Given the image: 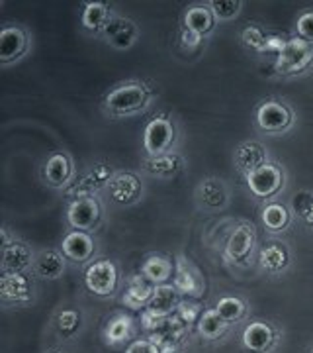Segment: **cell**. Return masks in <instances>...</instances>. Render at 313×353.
<instances>
[{
  "mask_svg": "<svg viewBox=\"0 0 313 353\" xmlns=\"http://www.w3.org/2000/svg\"><path fill=\"white\" fill-rule=\"evenodd\" d=\"M164 324H166V318H161V316L153 314V312L147 310V308H145V312L141 314V326H143V330H147L149 334L163 330Z\"/></svg>",
  "mask_w": 313,
  "mask_h": 353,
  "instance_id": "36",
  "label": "cell"
},
{
  "mask_svg": "<svg viewBox=\"0 0 313 353\" xmlns=\"http://www.w3.org/2000/svg\"><path fill=\"white\" fill-rule=\"evenodd\" d=\"M261 265H263L266 271H270V273L282 271L288 265V252H286V248L284 245H278V243L266 245L263 252H261Z\"/></svg>",
  "mask_w": 313,
  "mask_h": 353,
  "instance_id": "27",
  "label": "cell"
},
{
  "mask_svg": "<svg viewBox=\"0 0 313 353\" xmlns=\"http://www.w3.org/2000/svg\"><path fill=\"white\" fill-rule=\"evenodd\" d=\"M305 220H307L310 224H313V206H312V210H310V214H307V218H305Z\"/></svg>",
  "mask_w": 313,
  "mask_h": 353,
  "instance_id": "41",
  "label": "cell"
},
{
  "mask_svg": "<svg viewBox=\"0 0 313 353\" xmlns=\"http://www.w3.org/2000/svg\"><path fill=\"white\" fill-rule=\"evenodd\" d=\"M32 265V252L22 241L4 245L2 252V273H24Z\"/></svg>",
  "mask_w": 313,
  "mask_h": 353,
  "instance_id": "17",
  "label": "cell"
},
{
  "mask_svg": "<svg viewBox=\"0 0 313 353\" xmlns=\"http://www.w3.org/2000/svg\"><path fill=\"white\" fill-rule=\"evenodd\" d=\"M149 101V90L141 83H125L122 87L114 88L106 97V108L114 116H124L141 110Z\"/></svg>",
  "mask_w": 313,
  "mask_h": 353,
  "instance_id": "1",
  "label": "cell"
},
{
  "mask_svg": "<svg viewBox=\"0 0 313 353\" xmlns=\"http://www.w3.org/2000/svg\"><path fill=\"white\" fill-rule=\"evenodd\" d=\"M313 206V194H310L307 190H301L298 192L296 196H294V210L298 212L303 218H307L310 214V210H312Z\"/></svg>",
  "mask_w": 313,
  "mask_h": 353,
  "instance_id": "37",
  "label": "cell"
},
{
  "mask_svg": "<svg viewBox=\"0 0 313 353\" xmlns=\"http://www.w3.org/2000/svg\"><path fill=\"white\" fill-rule=\"evenodd\" d=\"M25 48H28V39L20 28L8 26L0 32V61L2 63H10L14 59H18Z\"/></svg>",
  "mask_w": 313,
  "mask_h": 353,
  "instance_id": "16",
  "label": "cell"
},
{
  "mask_svg": "<svg viewBox=\"0 0 313 353\" xmlns=\"http://www.w3.org/2000/svg\"><path fill=\"white\" fill-rule=\"evenodd\" d=\"M0 296L6 303H24L32 296V281L24 273H2Z\"/></svg>",
  "mask_w": 313,
  "mask_h": 353,
  "instance_id": "10",
  "label": "cell"
},
{
  "mask_svg": "<svg viewBox=\"0 0 313 353\" xmlns=\"http://www.w3.org/2000/svg\"><path fill=\"white\" fill-rule=\"evenodd\" d=\"M212 12L219 18V20H231L235 18L241 10V2L239 0H227V2H212Z\"/></svg>",
  "mask_w": 313,
  "mask_h": 353,
  "instance_id": "33",
  "label": "cell"
},
{
  "mask_svg": "<svg viewBox=\"0 0 313 353\" xmlns=\"http://www.w3.org/2000/svg\"><path fill=\"white\" fill-rule=\"evenodd\" d=\"M108 190L112 201L120 204H131L141 196V181L131 173H120L108 181Z\"/></svg>",
  "mask_w": 313,
  "mask_h": 353,
  "instance_id": "11",
  "label": "cell"
},
{
  "mask_svg": "<svg viewBox=\"0 0 313 353\" xmlns=\"http://www.w3.org/2000/svg\"><path fill=\"white\" fill-rule=\"evenodd\" d=\"M47 353H63V352H47Z\"/></svg>",
  "mask_w": 313,
  "mask_h": 353,
  "instance_id": "42",
  "label": "cell"
},
{
  "mask_svg": "<svg viewBox=\"0 0 313 353\" xmlns=\"http://www.w3.org/2000/svg\"><path fill=\"white\" fill-rule=\"evenodd\" d=\"M215 310L219 312V316L226 320L227 324H231V322H237V320H241L245 316L247 306L237 296H224V299L217 301Z\"/></svg>",
  "mask_w": 313,
  "mask_h": 353,
  "instance_id": "30",
  "label": "cell"
},
{
  "mask_svg": "<svg viewBox=\"0 0 313 353\" xmlns=\"http://www.w3.org/2000/svg\"><path fill=\"white\" fill-rule=\"evenodd\" d=\"M263 222L264 226L268 228L270 232H280V230H284L290 222L288 208H286L284 204H278V202H272V204L264 206Z\"/></svg>",
  "mask_w": 313,
  "mask_h": 353,
  "instance_id": "28",
  "label": "cell"
},
{
  "mask_svg": "<svg viewBox=\"0 0 313 353\" xmlns=\"http://www.w3.org/2000/svg\"><path fill=\"white\" fill-rule=\"evenodd\" d=\"M173 141H175V126L166 118H155L145 128L143 145L151 157H159V155L169 153Z\"/></svg>",
  "mask_w": 313,
  "mask_h": 353,
  "instance_id": "4",
  "label": "cell"
},
{
  "mask_svg": "<svg viewBox=\"0 0 313 353\" xmlns=\"http://www.w3.org/2000/svg\"><path fill=\"white\" fill-rule=\"evenodd\" d=\"M247 185H249L250 192L255 196L268 199V196H274L276 192L282 189L284 173H282V169L278 165L266 163L261 169H257V171L247 175Z\"/></svg>",
  "mask_w": 313,
  "mask_h": 353,
  "instance_id": "5",
  "label": "cell"
},
{
  "mask_svg": "<svg viewBox=\"0 0 313 353\" xmlns=\"http://www.w3.org/2000/svg\"><path fill=\"white\" fill-rule=\"evenodd\" d=\"M200 192H202V199L206 204H210V206H222L224 202H226V190L224 187L217 183V181H206L204 185L200 187Z\"/></svg>",
  "mask_w": 313,
  "mask_h": 353,
  "instance_id": "31",
  "label": "cell"
},
{
  "mask_svg": "<svg viewBox=\"0 0 313 353\" xmlns=\"http://www.w3.org/2000/svg\"><path fill=\"white\" fill-rule=\"evenodd\" d=\"M110 18L112 16H110L108 6L102 4V2H88L85 10H83V26L87 30H94V32L104 30L106 24L110 22Z\"/></svg>",
  "mask_w": 313,
  "mask_h": 353,
  "instance_id": "25",
  "label": "cell"
},
{
  "mask_svg": "<svg viewBox=\"0 0 313 353\" xmlns=\"http://www.w3.org/2000/svg\"><path fill=\"white\" fill-rule=\"evenodd\" d=\"M153 292H155V285L149 283L143 275H139V277H136L129 283V289L125 290V306H129V308H141V306H145L147 308Z\"/></svg>",
  "mask_w": 313,
  "mask_h": 353,
  "instance_id": "21",
  "label": "cell"
},
{
  "mask_svg": "<svg viewBox=\"0 0 313 353\" xmlns=\"http://www.w3.org/2000/svg\"><path fill=\"white\" fill-rule=\"evenodd\" d=\"M78 326H80V314L76 310L67 308V310H61L57 314V330L63 336H73Z\"/></svg>",
  "mask_w": 313,
  "mask_h": 353,
  "instance_id": "32",
  "label": "cell"
},
{
  "mask_svg": "<svg viewBox=\"0 0 313 353\" xmlns=\"http://www.w3.org/2000/svg\"><path fill=\"white\" fill-rule=\"evenodd\" d=\"M235 163L245 175H249V173L268 163L266 152L259 141H247V143L239 145L237 153H235Z\"/></svg>",
  "mask_w": 313,
  "mask_h": 353,
  "instance_id": "18",
  "label": "cell"
},
{
  "mask_svg": "<svg viewBox=\"0 0 313 353\" xmlns=\"http://www.w3.org/2000/svg\"><path fill=\"white\" fill-rule=\"evenodd\" d=\"M173 287H175L180 294L186 296H200L204 290V281L198 275V271L186 263L182 257H178L175 263V275H173Z\"/></svg>",
  "mask_w": 313,
  "mask_h": 353,
  "instance_id": "9",
  "label": "cell"
},
{
  "mask_svg": "<svg viewBox=\"0 0 313 353\" xmlns=\"http://www.w3.org/2000/svg\"><path fill=\"white\" fill-rule=\"evenodd\" d=\"M120 283V273L118 267L110 259H98L90 265L85 273V285L92 294L98 296H108L114 294V290L118 289Z\"/></svg>",
  "mask_w": 313,
  "mask_h": 353,
  "instance_id": "3",
  "label": "cell"
},
{
  "mask_svg": "<svg viewBox=\"0 0 313 353\" xmlns=\"http://www.w3.org/2000/svg\"><path fill=\"white\" fill-rule=\"evenodd\" d=\"M180 301V292L173 287V285H157L155 292L151 296L149 304H147V310H151L153 314L161 316V318H169L176 312Z\"/></svg>",
  "mask_w": 313,
  "mask_h": 353,
  "instance_id": "12",
  "label": "cell"
},
{
  "mask_svg": "<svg viewBox=\"0 0 313 353\" xmlns=\"http://www.w3.org/2000/svg\"><path fill=\"white\" fill-rule=\"evenodd\" d=\"M180 320H184L188 326L192 324V322H198V318H200V308H198V304H192V303H180L178 304V308H176L175 312Z\"/></svg>",
  "mask_w": 313,
  "mask_h": 353,
  "instance_id": "35",
  "label": "cell"
},
{
  "mask_svg": "<svg viewBox=\"0 0 313 353\" xmlns=\"http://www.w3.org/2000/svg\"><path fill=\"white\" fill-rule=\"evenodd\" d=\"M43 175H45V181L50 183L51 187H63L71 181V175H73V165H71V159L63 153H55L51 155L45 163V169H43Z\"/></svg>",
  "mask_w": 313,
  "mask_h": 353,
  "instance_id": "20",
  "label": "cell"
},
{
  "mask_svg": "<svg viewBox=\"0 0 313 353\" xmlns=\"http://www.w3.org/2000/svg\"><path fill=\"white\" fill-rule=\"evenodd\" d=\"M202 41L200 34H196V32H190L184 28V32H182V46L184 48H196L198 43Z\"/></svg>",
  "mask_w": 313,
  "mask_h": 353,
  "instance_id": "40",
  "label": "cell"
},
{
  "mask_svg": "<svg viewBox=\"0 0 313 353\" xmlns=\"http://www.w3.org/2000/svg\"><path fill=\"white\" fill-rule=\"evenodd\" d=\"M252 245H255V236H252L249 228H235L226 243V257L233 263H241V261L249 259Z\"/></svg>",
  "mask_w": 313,
  "mask_h": 353,
  "instance_id": "14",
  "label": "cell"
},
{
  "mask_svg": "<svg viewBox=\"0 0 313 353\" xmlns=\"http://www.w3.org/2000/svg\"><path fill=\"white\" fill-rule=\"evenodd\" d=\"M67 218H69V224L73 228H78L80 232L92 230L100 220V204L90 196L76 199L71 202Z\"/></svg>",
  "mask_w": 313,
  "mask_h": 353,
  "instance_id": "7",
  "label": "cell"
},
{
  "mask_svg": "<svg viewBox=\"0 0 313 353\" xmlns=\"http://www.w3.org/2000/svg\"><path fill=\"white\" fill-rule=\"evenodd\" d=\"M36 273L43 279H59L65 271V259L57 252H41L36 257Z\"/></svg>",
  "mask_w": 313,
  "mask_h": 353,
  "instance_id": "23",
  "label": "cell"
},
{
  "mask_svg": "<svg viewBox=\"0 0 313 353\" xmlns=\"http://www.w3.org/2000/svg\"><path fill=\"white\" fill-rule=\"evenodd\" d=\"M257 122H259V128L264 132L280 134V132H286L292 126V112L286 104L268 101L261 104V108L257 112Z\"/></svg>",
  "mask_w": 313,
  "mask_h": 353,
  "instance_id": "6",
  "label": "cell"
},
{
  "mask_svg": "<svg viewBox=\"0 0 313 353\" xmlns=\"http://www.w3.org/2000/svg\"><path fill=\"white\" fill-rule=\"evenodd\" d=\"M92 253H94V241H92V238L88 234L80 232V230H75V232L65 236V240H63V255L67 259H73L76 263H83V261H87V259L92 257Z\"/></svg>",
  "mask_w": 313,
  "mask_h": 353,
  "instance_id": "15",
  "label": "cell"
},
{
  "mask_svg": "<svg viewBox=\"0 0 313 353\" xmlns=\"http://www.w3.org/2000/svg\"><path fill=\"white\" fill-rule=\"evenodd\" d=\"M104 36L110 39L114 48L118 50H127L136 43L138 39V28L131 20L125 18H110V22L102 30Z\"/></svg>",
  "mask_w": 313,
  "mask_h": 353,
  "instance_id": "13",
  "label": "cell"
},
{
  "mask_svg": "<svg viewBox=\"0 0 313 353\" xmlns=\"http://www.w3.org/2000/svg\"><path fill=\"white\" fill-rule=\"evenodd\" d=\"M196 326H198V334L204 340H217V338H222L226 334L229 324L219 316V312L215 308H212V310H204L202 312Z\"/></svg>",
  "mask_w": 313,
  "mask_h": 353,
  "instance_id": "22",
  "label": "cell"
},
{
  "mask_svg": "<svg viewBox=\"0 0 313 353\" xmlns=\"http://www.w3.org/2000/svg\"><path fill=\"white\" fill-rule=\"evenodd\" d=\"M298 34L301 39L313 41V12H303L298 18Z\"/></svg>",
  "mask_w": 313,
  "mask_h": 353,
  "instance_id": "38",
  "label": "cell"
},
{
  "mask_svg": "<svg viewBox=\"0 0 313 353\" xmlns=\"http://www.w3.org/2000/svg\"><path fill=\"white\" fill-rule=\"evenodd\" d=\"M125 353H161V350L147 338V340H136L127 345Z\"/></svg>",
  "mask_w": 313,
  "mask_h": 353,
  "instance_id": "39",
  "label": "cell"
},
{
  "mask_svg": "<svg viewBox=\"0 0 313 353\" xmlns=\"http://www.w3.org/2000/svg\"><path fill=\"white\" fill-rule=\"evenodd\" d=\"M182 167V159L178 155H171V153H164L159 157H153L149 163H147V171L157 176H173Z\"/></svg>",
  "mask_w": 313,
  "mask_h": 353,
  "instance_id": "29",
  "label": "cell"
},
{
  "mask_svg": "<svg viewBox=\"0 0 313 353\" xmlns=\"http://www.w3.org/2000/svg\"><path fill=\"white\" fill-rule=\"evenodd\" d=\"M266 38H268V36H264L263 30H259V28H247V30L243 32V41L257 51H264Z\"/></svg>",
  "mask_w": 313,
  "mask_h": 353,
  "instance_id": "34",
  "label": "cell"
},
{
  "mask_svg": "<svg viewBox=\"0 0 313 353\" xmlns=\"http://www.w3.org/2000/svg\"><path fill=\"white\" fill-rule=\"evenodd\" d=\"M276 343V332L266 322H250L243 330V345L252 353H268Z\"/></svg>",
  "mask_w": 313,
  "mask_h": 353,
  "instance_id": "8",
  "label": "cell"
},
{
  "mask_svg": "<svg viewBox=\"0 0 313 353\" xmlns=\"http://www.w3.org/2000/svg\"><path fill=\"white\" fill-rule=\"evenodd\" d=\"M313 61V41L294 38L286 41L284 50L276 57V71L282 75H296L307 69Z\"/></svg>",
  "mask_w": 313,
  "mask_h": 353,
  "instance_id": "2",
  "label": "cell"
},
{
  "mask_svg": "<svg viewBox=\"0 0 313 353\" xmlns=\"http://www.w3.org/2000/svg\"><path fill=\"white\" fill-rule=\"evenodd\" d=\"M184 26L190 32L204 36L213 28V12L206 6H192L184 16Z\"/></svg>",
  "mask_w": 313,
  "mask_h": 353,
  "instance_id": "24",
  "label": "cell"
},
{
  "mask_svg": "<svg viewBox=\"0 0 313 353\" xmlns=\"http://www.w3.org/2000/svg\"><path fill=\"white\" fill-rule=\"evenodd\" d=\"M173 273H175L173 261L163 257V255H151V257L145 259V263L141 265V275L147 279L149 283H153L155 287L157 285H166L169 279L173 277Z\"/></svg>",
  "mask_w": 313,
  "mask_h": 353,
  "instance_id": "19",
  "label": "cell"
},
{
  "mask_svg": "<svg viewBox=\"0 0 313 353\" xmlns=\"http://www.w3.org/2000/svg\"><path fill=\"white\" fill-rule=\"evenodd\" d=\"M131 334H133V320L124 314L112 318L104 330V336L110 343H122V341L129 340Z\"/></svg>",
  "mask_w": 313,
  "mask_h": 353,
  "instance_id": "26",
  "label": "cell"
}]
</instances>
